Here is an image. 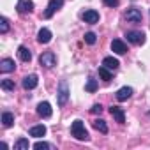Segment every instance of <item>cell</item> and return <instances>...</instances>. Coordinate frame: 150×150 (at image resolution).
<instances>
[{
  "label": "cell",
  "instance_id": "obj_1",
  "mask_svg": "<svg viewBox=\"0 0 150 150\" xmlns=\"http://www.w3.org/2000/svg\"><path fill=\"white\" fill-rule=\"evenodd\" d=\"M71 132H72L74 138L80 139V141H88V132H87V129H85L83 120H74L72 125H71Z\"/></svg>",
  "mask_w": 150,
  "mask_h": 150
},
{
  "label": "cell",
  "instance_id": "obj_2",
  "mask_svg": "<svg viewBox=\"0 0 150 150\" xmlns=\"http://www.w3.org/2000/svg\"><path fill=\"white\" fill-rule=\"evenodd\" d=\"M39 64H41L42 67H46V69H51V67L57 64V57H55V53H53V51H44V53H41V57H39Z\"/></svg>",
  "mask_w": 150,
  "mask_h": 150
},
{
  "label": "cell",
  "instance_id": "obj_3",
  "mask_svg": "<svg viewBox=\"0 0 150 150\" xmlns=\"http://www.w3.org/2000/svg\"><path fill=\"white\" fill-rule=\"evenodd\" d=\"M125 20H127L129 23H141L143 14H141V11H139L138 7H129V9L125 11Z\"/></svg>",
  "mask_w": 150,
  "mask_h": 150
},
{
  "label": "cell",
  "instance_id": "obj_4",
  "mask_svg": "<svg viewBox=\"0 0 150 150\" xmlns=\"http://www.w3.org/2000/svg\"><path fill=\"white\" fill-rule=\"evenodd\" d=\"M57 96H58V106H65V103L69 99V85H67V81H60Z\"/></svg>",
  "mask_w": 150,
  "mask_h": 150
},
{
  "label": "cell",
  "instance_id": "obj_5",
  "mask_svg": "<svg viewBox=\"0 0 150 150\" xmlns=\"http://www.w3.org/2000/svg\"><path fill=\"white\" fill-rule=\"evenodd\" d=\"M62 6H64V0H50V4L44 11V18H51L58 9H62Z\"/></svg>",
  "mask_w": 150,
  "mask_h": 150
},
{
  "label": "cell",
  "instance_id": "obj_6",
  "mask_svg": "<svg viewBox=\"0 0 150 150\" xmlns=\"http://www.w3.org/2000/svg\"><path fill=\"white\" fill-rule=\"evenodd\" d=\"M16 11L20 14H30L34 11V2L32 0H18V4H16Z\"/></svg>",
  "mask_w": 150,
  "mask_h": 150
},
{
  "label": "cell",
  "instance_id": "obj_7",
  "mask_svg": "<svg viewBox=\"0 0 150 150\" xmlns=\"http://www.w3.org/2000/svg\"><path fill=\"white\" fill-rule=\"evenodd\" d=\"M125 37H127V41L132 42V44H143V42H145V34H143V32H138V30H129V32L125 34Z\"/></svg>",
  "mask_w": 150,
  "mask_h": 150
},
{
  "label": "cell",
  "instance_id": "obj_8",
  "mask_svg": "<svg viewBox=\"0 0 150 150\" xmlns=\"http://www.w3.org/2000/svg\"><path fill=\"white\" fill-rule=\"evenodd\" d=\"M37 83H39L37 74H28V76L23 78V88H25V90H32V88H35Z\"/></svg>",
  "mask_w": 150,
  "mask_h": 150
},
{
  "label": "cell",
  "instance_id": "obj_9",
  "mask_svg": "<svg viewBox=\"0 0 150 150\" xmlns=\"http://www.w3.org/2000/svg\"><path fill=\"white\" fill-rule=\"evenodd\" d=\"M37 113H39V117H42V118H50L51 117V113H53V110H51V104L50 103H39V106H37Z\"/></svg>",
  "mask_w": 150,
  "mask_h": 150
},
{
  "label": "cell",
  "instance_id": "obj_10",
  "mask_svg": "<svg viewBox=\"0 0 150 150\" xmlns=\"http://www.w3.org/2000/svg\"><path fill=\"white\" fill-rule=\"evenodd\" d=\"M81 18L85 20V23L94 25V23H97V21H99V13H97V11H94V9H88V11H85V13H83V16H81Z\"/></svg>",
  "mask_w": 150,
  "mask_h": 150
},
{
  "label": "cell",
  "instance_id": "obj_11",
  "mask_svg": "<svg viewBox=\"0 0 150 150\" xmlns=\"http://www.w3.org/2000/svg\"><path fill=\"white\" fill-rule=\"evenodd\" d=\"M110 113H111V117H113L118 124H124V122H125V113H124L122 108H118V106H111V108H110Z\"/></svg>",
  "mask_w": 150,
  "mask_h": 150
},
{
  "label": "cell",
  "instance_id": "obj_12",
  "mask_svg": "<svg viewBox=\"0 0 150 150\" xmlns=\"http://www.w3.org/2000/svg\"><path fill=\"white\" fill-rule=\"evenodd\" d=\"M111 50H113L117 55H125V53H127V46H125V42L120 41V39H115V41L111 42Z\"/></svg>",
  "mask_w": 150,
  "mask_h": 150
},
{
  "label": "cell",
  "instance_id": "obj_13",
  "mask_svg": "<svg viewBox=\"0 0 150 150\" xmlns=\"http://www.w3.org/2000/svg\"><path fill=\"white\" fill-rule=\"evenodd\" d=\"M131 96H132V88H131V87H122V88L117 92V101H120V103H122V101H127Z\"/></svg>",
  "mask_w": 150,
  "mask_h": 150
},
{
  "label": "cell",
  "instance_id": "obj_14",
  "mask_svg": "<svg viewBox=\"0 0 150 150\" xmlns=\"http://www.w3.org/2000/svg\"><path fill=\"white\" fill-rule=\"evenodd\" d=\"M37 41H39L41 44H48V42L51 41V32H50L48 28H41L39 34H37Z\"/></svg>",
  "mask_w": 150,
  "mask_h": 150
},
{
  "label": "cell",
  "instance_id": "obj_15",
  "mask_svg": "<svg viewBox=\"0 0 150 150\" xmlns=\"http://www.w3.org/2000/svg\"><path fill=\"white\" fill-rule=\"evenodd\" d=\"M18 57H20L21 62H30L32 60V53H30V50L27 46H20L18 48Z\"/></svg>",
  "mask_w": 150,
  "mask_h": 150
},
{
  "label": "cell",
  "instance_id": "obj_16",
  "mask_svg": "<svg viewBox=\"0 0 150 150\" xmlns=\"http://www.w3.org/2000/svg\"><path fill=\"white\" fill-rule=\"evenodd\" d=\"M103 65H104V67H108L110 71H117V69H118V65H120V62H118L117 58H113V57H106V58L103 60Z\"/></svg>",
  "mask_w": 150,
  "mask_h": 150
},
{
  "label": "cell",
  "instance_id": "obj_17",
  "mask_svg": "<svg viewBox=\"0 0 150 150\" xmlns=\"http://www.w3.org/2000/svg\"><path fill=\"white\" fill-rule=\"evenodd\" d=\"M14 60H11V58H4L2 62H0V71L2 72H11V71H14Z\"/></svg>",
  "mask_w": 150,
  "mask_h": 150
},
{
  "label": "cell",
  "instance_id": "obj_18",
  "mask_svg": "<svg viewBox=\"0 0 150 150\" xmlns=\"http://www.w3.org/2000/svg\"><path fill=\"white\" fill-rule=\"evenodd\" d=\"M92 125H94L96 131H99V132H103V134L108 132V125H106V122H104L103 118H96V120L92 122Z\"/></svg>",
  "mask_w": 150,
  "mask_h": 150
},
{
  "label": "cell",
  "instance_id": "obj_19",
  "mask_svg": "<svg viewBox=\"0 0 150 150\" xmlns=\"http://www.w3.org/2000/svg\"><path fill=\"white\" fill-rule=\"evenodd\" d=\"M44 134H46V127L44 125H34L30 129V136H34V138H42Z\"/></svg>",
  "mask_w": 150,
  "mask_h": 150
},
{
  "label": "cell",
  "instance_id": "obj_20",
  "mask_svg": "<svg viewBox=\"0 0 150 150\" xmlns=\"http://www.w3.org/2000/svg\"><path fill=\"white\" fill-rule=\"evenodd\" d=\"M2 124H4V127H11V125L14 124V115L9 113V111L2 113Z\"/></svg>",
  "mask_w": 150,
  "mask_h": 150
},
{
  "label": "cell",
  "instance_id": "obj_21",
  "mask_svg": "<svg viewBox=\"0 0 150 150\" xmlns=\"http://www.w3.org/2000/svg\"><path fill=\"white\" fill-rule=\"evenodd\" d=\"M28 139H25V138H20L16 143H14V150H28Z\"/></svg>",
  "mask_w": 150,
  "mask_h": 150
},
{
  "label": "cell",
  "instance_id": "obj_22",
  "mask_svg": "<svg viewBox=\"0 0 150 150\" xmlns=\"http://www.w3.org/2000/svg\"><path fill=\"white\" fill-rule=\"evenodd\" d=\"M99 76H101L104 81H110V80H111V72H110V69H108V67H104V65H103V67H99Z\"/></svg>",
  "mask_w": 150,
  "mask_h": 150
},
{
  "label": "cell",
  "instance_id": "obj_23",
  "mask_svg": "<svg viewBox=\"0 0 150 150\" xmlns=\"http://www.w3.org/2000/svg\"><path fill=\"white\" fill-rule=\"evenodd\" d=\"M85 90H87V92H96V90H97V81H96L94 78H88V81H87V85H85Z\"/></svg>",
  "mask_w": 150,
  "mask_h": 150
},
{
  "label": "cell",
  "instance_id": "obj_24",
  "mask_svg": "<svg viewBox=\"0 0 150 150\" xmlns=\"http://www.w3.org/2000/svg\"><path fill=\"white\" fill-rule=\"evenodd\" d=\"M7 30H9V21H7V18H0V34H7Z\"/></svg>",
  "mask_w": 150,
  "mask_h": 150
},
{
  "label": "cell",
  "instance_id": "obj_25",
  "mask_svg": "<svg viewBox=\"0 0 150 150\" xmlns=\"http://www.w3.org/2000/svg\"><path fill=\"white\" fill-rule=\"evenodd\" d=\"M0 87H2L4 90H14V81L13 80H2Z\"/></svg>",
  "mask_w": 150,
  "mask_h": 150
},
{
  "label": "cell",
  "instance_id": "obj_26",
  "mask_svg": "<svg viewBox=\"0 0 150 150\" xmlns=\"http://www.w3.org/2000/svg\"><path fill=\"white\" fill-rule=\"evenodd\" d=\"M96 41H97V35L94 32H87L85 34V42L87 44H96Z\"/></svg>",
  "mask_w": 150,
  "mask_h": 150
},
{
  "label": "cell",
  "instance_id": "obj_27",
  "mask_svg": "<svg viewBox=\"0 0 150 150\" xmlns=\"http://www.w3.org/2000/svg\"><path fill=\"white\" fill-rule=\"evenodd\" d=\"M34 148H35V150H50V148H51V145H50V143H46V141H37V143L34 145Z\"/></svg>",
  "mask_w": 150,
  "mask_h": 150
},
{
  "label": "cell",
  "instance_id": "obj_28",
  "mask_svg": "<svg viewBox=\"0 0 150 150\" xmlns=\"http://www.w3.org/2000/svg\"><path fill=\"white\" fill-rule=\"evenodd\" d=\"M90 113H94V115H101V113H103V106H101V104H94V106L90 108Z\"/></svg>",
  "mask_w": 150,
  "mask_h": 150
},
{
  "label": "cell",
  "instance_id": "obj_29",
  "mask_svg": "<svg viewBox=\"0 0 150 150\" xmlns=\"http://www.w3.org/2000/svg\"><path fill=\"white\" fill-rule=\"evenodd\" d=\"M104 2V6H108V7H117L118 6V0H103Z\"/></svg>",
  "mask_w": 150,
  "mask_h": 150
}]
</instances>
